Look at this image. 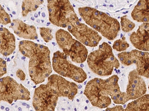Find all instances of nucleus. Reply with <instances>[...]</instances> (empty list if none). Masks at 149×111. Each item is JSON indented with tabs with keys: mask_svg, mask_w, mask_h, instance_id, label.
Listing matches in <instances>:
<instances>
[{
	"mask_svg": "<svg viewBox=\"0 0 149 111\" xmlns=\"http://www.w3.org/2000/svg\"><path fill=\"white\" fill-rule=\"evenodd\" d=\"M2 101V100H1V98H0V103H1V102Z\"/></svg>",
	"mask_w": 149,
	"mask_h": 111,
	"instance_id": "obj_26",
	"label": "nucleus"
},
{
	"mask_svg": "<svg viewBox=\"0 0 149 111\" xmlns=\"http://www.w3.org/2000/svg\"><path fill=\"white\" fill-rule=\"evenodd\" d=\"M11 23L10 17L8 14L0 5V24L7 25Z\"/></svg>",
	"mask_w": 149,
	"mask_h": 111,
	"instance_id": "obj_22",
	"label": "nucleus"
},
{
	"mask_svg": "<svg viewBox=\"0 0 149 111\" xmlns=\"http://www.w3.org/2000/svg\"><path fill=\"white\" fill-rule=\"evenodd\" d=\"M67 28L70 33L85 46L97 47L102 40L98 32L80 21Z\"/></svg>",
	"mask_w": 149,
	"mask_h": 111,
	"instance_id": "obj_12",
	"label": "nucleus"
},
{
	"mask_svg": "<svg viewBox=\"0 0 149 111\" xmlns=\"http://www.w3.org/2000/svg\"><path fill=\"white\" fill-rule=\"evenodd\" d=\"M16 75L21 81H24L26 79V74L21 69H19L16 73Z\"/></svg>",
	"mask_w": 149,
	"mask_h": 111,
	"instance_id": "obj_24",
	"label": "nucleus"
},
{
	"mask_svg": "<svg viewBox=\"0 0 149 111\" xmlns=\"http://www.w3.org/2000/svg\"><path fill=\"white\" fill-rule=\"evenodd\" d=\"M129 47V44L126 40L125 38L123 37L122 39H118L114 41L112 48L117 51L121 52L126 51Z\"/></svg>",
	"mask_w": 149,
	"mask_h": 111,
	"instance_id": "obj_20",
	"label": "nucleus"
},
{
	"mask_svg": "<svg viewBox=\"0 0 149 111\" xmlns=\"http://www.w3.org/2000/svg\"><path fill=\"white\" fill-rule=\"evenodd\" d=\"M19 48L22 54L29 59V70L31 79L36 84L44 82L52 72L48 47L31 40H24L19 42Z\"/></svg>",
	"mask_w": 149,
	"mask_h": 111,
	"instance_id": "obj_2",
	"label": "nucleus"
},
{
	"mask_svg": "<svg viewBox=\"0 0 149 111\" xmlns=\"http://www.w3.org/2000/svg\"><path fill=\"white\" fill-rule=\"evenodd\" d=\"M86 60L90 69L98 76H110L114 68L118 69L120 66L111 47L105 42L100 45L97 50L90 53Z\"/></svg>",
	"mask_w": 149,
	"mask_h": 111,
	"instance_id": "obj_4",
	"label": "nucleus"
},
{
	"mask_svg": "<svg viewBox=\"0 0 149 111\" xmlns=\"http://www.w3.org/2000/svg\"><path fill=\"white\" fill-rule=\"evenodd\" d=\"M50 21L54 25L67 28L79 21L77 14L69 1H47Z\"/></svg>",
	"mask_w": 149,
	"mask_h": 111,
	"instance_id": "obj_5",
	"label": "nucleus"
},
{
	"mask_svg": "<svg viewBox=\"0 0 149 111\" xmlns=\"http://www.w3.org/2000/svg\"><path fill=\"white\" fill-rule=\"evenodd\" d=\"M7 64L6 62L0 57V77L7 73Z\"/></svg>",
	"mask_w": 149,
	"mask_h": 111,
	"instance_id": "obj_23",
	"label": "nucleus"
},
{
	"mask_svg": "<svg viewBox=\"0 0 149 111\" xmlns=\"http://www.w3.org/2000/svg\"><path fill=\"white\" fill-rule=\"evenodd\" d=\"M149 1L141 0L132 11L131 16L134 20L138 22L147 23L149 21Z\"/></svg>",
	"mask_w": 149,
	"mask_h": 111,
	"instance_id": "obj_16",
	"label": "nucleus"
},
{
	"mask_svg": "<svg viewBox=\"0 0 149 111\" xmlns=\"http://www.w3.org/2000/svg\"><path fill=\"white\" fill-rule=\"evenodd\" d=\"M15 49V39L10 31L0 28V53L5 56L12 54Z\"/></svg>",
	"mask_w": 149,
	"mask_h": 111,
	"instance_id": "obj_15",
	"label": "nucleus"
},
{
	"mask_svg": "<svg viewBox=\"0 0 149 111\" xmlns=\"http://www.w3.org/2000/svg\"><path fill=\"white\" fill-rule=\"evenodd\" d=\"M84 94L92 104L98 108H107L111 104L105 79L97 77L89 81L85 88Z\"/></svg>",
	"mask_w": 149,
	"mask_h": 111,
	"instance_id": "obj_8",
	"label": "nucleus"
},
{
	"mask_svg": "<svg viewBox=\"0 0 149 111\" xmlns=\"http://www.w3.org/2000/svg\"><path fill=\"white\" fill-rule=\"evenodd\" d=\"M79 12L85 22L109 40H114L120 30L119 22L110 15L90 7L79 8Z\"/></svg>",
	"mask_w": 149,
	"mask_h": 111,
	"instance_id": "obj_3",
	"label": "nucleus"
},
{
	"mask_svg": "<svg viewBox=\"0 0 149 111\" xmlns=\"http://www.w3.org/2000/svg\"><path fill=\"white\" fill-rule=\"evenodd\" d=\"M41 36L46 42H48L53 39L52 30L50 28L41 27L39 28Z\"/></svg>",
	"mask_w": 149,
	"mask_h": 111,
	"instance_id": "obj_21",
	"label": "nucleus"
},
{
	"mask_svg": "<svg viewBox=\"0 0 149 111\" xmlns=\"http://www.w3.org/2000/svg\"><path fill=\"white\" fill-rule=\"evenodd\" d=\"M56 39L63 53L69 56L74 62L82 63L86 60L88 56V49L80 42L74 39L69 32L59 29L56 32Z\"/></svg>",
	"mask_w": 149,
	"mask_h": 111,
	"instance_id": "obj_6",
	"label": "nucleus"
},
{
	"mask_svg": "<svg viewBox=\"0 0 149 111\" xmlns=\"http://www.w3.org/2000/svg\"><path fill=\"white\" fill-rule=\"evenodd\" d=\"M121 28L123 32L128 33L130 32L135 27V24L129 20L127 16H123L121 17Z\"/></svg>",
	"mask_w": 149,
	"mask_h": 111,
	"instance_id": "obj_19",
	"label": "nucleus"
},
{
	"mask_svg": "<svg viewBox=\"0 0 149 111\" xmlns=\"http://www.w3.org/2000/svg\"><path fill=\"white\" fill-rule=\"evenodd\" d=\"M10 28L14 30L17 36L24 39L34 40L38 38L36 29L34 26L29 25L22 20L15 19L10 23Z\"/></svg>",
	"mask_w": 149,
	"mask_h": 111,
	"instance_id": "obj_14",
	"label": "nucleus"
},
{
	"mask_svg": "<svg viewBox=\"0 0 149 111\" xmlns=\"http://www.w3.org/2000/svg\"><path fill=\"white\" fill-rule=\"evenodd\" d=\"M118 57L124 65L135 64L138 74L141 77L149 78V52L134 49L130 52H120L118 54Z\"/></svg>",
	"mask_w": 149,
	"mask_h": 111,
	"instance_id": "obj_11",
	"label": "nucleus"
},
{
	"mask_svg": "<svg viewBox=\"0 0 149 111\" xmlns=\"http://www.w3.org/2000/svg\"><path fill=\"white\" fill-rule=\"evenodd\" d=\"M124 108L121 105L117 106L111 107V108H107L105 111H124Z\"/></svg>",
	"mask_w": 149,
	"mask_h": 111,
	"instance_id": "obj_25",
	"label": "nucleus"
},
{
	"mask_svg": "<svg viewBox=\"0 0 149 111\" xmlns=\"http://www.w3.org/2000/svg\"><path fill=\"white\" fill-rule=\"evenodd\" d=\"M75 83L53 74L48 77L46 84L36 88L33 97V106L36 111H55L58 99L66 97L73 100L78 93Z\"/></svg>",
	"mask_w": 149,
	"mask_h": 111,
	"instance_id": "obj_1",
	"label": "nucleus"
},
{
	"mask_svg": "<svg viewBox=\"0 0 149 111\" xmlns=\"http://www.w3.org/2000/svg\"><path fill=\"white\" fill-rule=\"evenodd\" d=\"M128 84L126 92H121L114 102L116 104L123 105L130 100L137 99L146 94L147 86L143 77L138 74L136 69L128 75Z\"/></svg>",
	"mask_w": 149,
	"mask_h": 111,
	"instance_id": "obj_10",
	"label": "nucleus"
},
{
	"mask_svg": "<svg viewBox=\"0 0 149 111\" xmlns=\"http://www.w3.org/2000/svg\"><path fill=\"white\" fill-rule=\"evenodd\" d=\"M44 3V1H24L22 2V15L26 17L31 12L37 10L38 7Z\"/></svg>",
	"mask_w": 149,
	"mask_h": 111,
	"instance_id": "obj_18",
	"label": "nucleus"
},
{
	"mask_svg": "<svg viewBox=\"0 0 149 111\" xmlns=\"http://www.w3.org/2000/svg\"><path fill=\"white\" fill-rule=\"evenodd\" d=\"M124 111H149V94H145L128 103Z\"/></svg>",
	"mask_w": 149,
	"mask_h": 111,
	"instance_id": "obj_17",
	"label": "nucleus"
},
{
	"mask_svg": "<svg viewBox=\"0 0 149 111\" xmlns=\"http://www.w3.org/2000/svg\"><path fill=\"white\" fill-rule=\"evenodd\" d=\"M52 68L59 76L69 77L77 83H83L87 78L83 69L70 62L67 59V56L60 51L53 54Z\"/></svg>",
	"mask_w": 149,
	"mask_h": 111,
	"instance_id": "obj_7",
	"label": "nucleus"
},
{
	"mask_svg": "<svg viewBox=\"0 0 149 111\" xmlns=\"http://www.w3.org/2000/svg\"><path fill=\"white\" fill-rule=\"evenodd\" d=\"M149 22L143 23L139 26L137 32L132 33L130 37V40L134 47L143 51H149Z\"/></svg>",
	"mask_w": 149,
	"mask_h": 111,
	"instance_id": "obj_13",
	"label": "nucleus"
},
{
	"mask_svg": "<svg viewBox=\"0 0 149 111\" xmlns=\"http://www.w3.org/2000/svg\"><path fill=\"white\" fill-rule=\"evenodd\" d=\"M30 95L29 90L12 77H0V98L2 101L10 104L18 100L29 101L31 99Z\"/></svg>",
	"mask_w": 149,
	"mask_h": 111,
	"instance_id": "obj_9",
	"label": "nucleus"
}]
</instances>
